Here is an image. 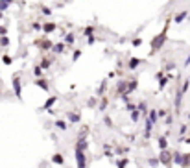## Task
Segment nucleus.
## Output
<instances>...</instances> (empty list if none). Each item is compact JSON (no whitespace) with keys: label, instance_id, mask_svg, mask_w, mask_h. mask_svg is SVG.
Here are the masks:
<instances>
[{"label":"nucleus","instance_id":"obj_24","mask_svg":"<svg viewBox=\"0 0 190 168\" xmlns=\"http://www.w3.org/2000/svg\"><path fill=\"white\" fill-rule=\"evenodd\" d=\"M50 65H52V61H50V59H43V61H41V65H39V68L43 70V68H48Z\"/></svg>","mask_w":190,"mask_h":168},{"label":"nucleus","instance_id":"obj_42","mask_svg":"<svg viewBox=\"0 0 190 168\" xmlns=\"http://www.w3.org/2000/svg\"><path fill=\"white\" fill-rule=\"evenodd\" d=\"M159 164V159H150V166H157Z\"/></svg>","mask_w":190,"mask_h":168},{"label":"nucleus","instance_id":"obj_20","mask_svg":"<svg viewBox=\"0 0 190 168\" xmlns=\"http://www.w3.org/2000/svg\"><path fill=\"white\" fill-rule=\"evenodd\" d=\"M151 129H153V124L146 120V129H144V137H146V139H148V137L151 135Z\"/></svg>","mask_w":190,"mask_h":168},{"label":"nucleus","instance_id":"obj_41","mask_svg":"<svg viewBox=\"0 0 190 168\" xmlns=\"http://www.w3.org/2000/svg\"><path fill=\"white\" fill-rule=\"evenodd\" d=\"M174 122V115H166V124H172Z\"/></svg>","mask_w":190,"mask_h":168},{"label":"nucleus","instance_id":"obj_36","mask_svg":"<svg viewBox=\"0 0 190 168\" xmlns=\"http://www.w3.org/2000/svg\"><path fill=\"white\" fill-rule=\"evenodd\" d=\"M186 131H188V128H186V124H183L181 128H179V133H181V135H185Z\"/></svg>","mask_w":190,"mask_h":168},{"label":"nucleus","instance_id":"obj_27","mask_svg":"<svg viewBox=\"0 0 190 168\" xmlns=\"http://www.w3.org/2000/svg\"><path fill=\"white\" fill-rule=\"evenodd\" d=\"M8 45H9V39L6 35H2V37H0V46H8Z\"/></svg>","mask_w":190,"mask_h":168},{"label":"nucleus","instance_id":"obj_13","mask_svg":"<svg viewBox=\"0 0 190 168\" xmlns=\"http://www.w3.org/2000/svg\"><path fill=\"white\" fill-rule=\"evenodd\" d=\"M63 50H65V45H63V43L52 45V52H54V54H63Z\"/></svg>","mask_w":190,"mask_h":168},{"label":"nucleus","instance_id":"obj_7","mask_svg":"<svg viewBox=\"0 0 190 168\" xmlns=\"http://www.w3.org/2000/svg\"><path fill=\"white\" fill-rule=\"evenodd\" d=\"M148 122H151L153 126L157 124V109H150L148 111Z\"/></svg>","mask_w":190,"mask_h":168},{"label":"nucleus","instance_id":"obj_34","mask_svg":"<svg viewBox=\"0 0 190 168\" xmlns=\"http://www.w3.org/2000/svg\"><path fill=\"white\" fill-rule=\"evenodd\" d=\"M131 45H133V46H140V45H142V39H133Z\"/></svg>","mask_w":190,"mask_h":168},{"label":"nucleus","instance_id":"obj_31","mask_svg":"<svg viewBox=\"0 0 190 168\" xmlns=\"http://www.w3.org/2000/svg\"><path fill=\"white\" fill-rule=\"evenodd\" d=\"M33 74H35V78H41V76H43V70H41L39 67H35L33 68Z\"/></svg>","mask_w":190,"mask_h":168},{"label":"nucleus","instance_id":"obj_37","mask_svg":"<svg viewBox=\"0 0 190 168\" xmlns=\"http://www.w3.org/2000/svg\"><path fill=\"white\" fill-rule=\"evenodd\" d=\"M41 13H43V15H52V9L50 8H43V9H41Z\"/></svg>","mask_w":190,"mask_h":168},{"label":"nucleus","instance_id":"obj_18","mask_svg":"<svg viewBox=\"0 0 190 168\" xmlns=\"http://www.w3.org/2000/svg\"><path fill=\"white\" fill-rule=\"evenodd\" d=\"M125 87H128V81H118V85H116V89H118V93H120V94H124L125 93Z\"/></svg>","mask_w":190,"mask_h":168},{"label":"nucleus","instance_id":"obj_14","mask_svg":"<svg viewBox=\"0 0 190 168\" xmlns=\"http://www.w3.org/2000/svg\"><path fill=\"white\" fill-rule=\"evenodd\" d=\"M35 45L41 46L43 50H46V48H52V43H50V41H35Z\"/></svg>","mask_w":190,"mask_h":168},{"label":"nucleus","instance_id":"obj_28","mask_svg":"<svg viewBox=\"0 0 190 168\" xmlns=\"http://www.w3.org/2000/svg\"><path fill=\"white\" fill-rule=\"evenodd\" d=\"M105 107H107V98H102V102H100V107H98V109H100V111H103Z\"/></svg>","mask_w":190,"mask_h":168},{"label":"nucleus","instance_id":"obj_32","mask_svg":"<svg viewBox=\"0 0 190 168\" xmlns=\"http://www.w3.org/2000/svg\"><path fill=\"white\" fill-rule=\"evenodd\" d=\"M175 68V61H172V63H166V68L164 70H174Z\"/></svg>","mask_w":190,"mask_h":168},{"label":"nucleus","instance_id":"obj_23","mask_svg":"<svg viewBox=\"0 0 190 168\" xmlns=\"http://www.w3.org/2000/svg\"><path fill=\"white\" fill-rule=\"evenodd\" d=\"M54 124H55V128H59V129H63V131L67 129V122H65V120H55Z\"/></svg>","mask_w":190,"mask_h":168},{"label":"nucleus","instance_id":"obj_47","mask_svg":"<svg viewBox=\"0 0 190 168\" xmlns=\"http://www.w3.org/2000/svg\"><path fill=\"white\" fill-rule=\"evenodd\" d=\"M185 142H186V144H190V139H186V141H185Z\"/></svg>","mask_w":190,"mask_h":168},{"label":"nucleus","instance_id":"obj_38","mask_svg":"<svg viewBox=\"0 0 190 168\" xmlns=\"http://www.w3.org/2000/svg\"><path fill=\"white\" fill-rule=\"evenodd\" d=\"M8 8H9V6H8V4H4V2H0V13H2V11H8Z\"/></svg>","mask_w":190,"mask_h":168},{"label":"nucleus","instance_id":"obj_39","mask_svg":"<svg viewBox=\"0 0 190 168\" xmlns=\"http://www.w3.org/2000/svg\"><path fill=\"white\" fill-rule=\"evenodd\" d=\"M32 28H33V30H43V24H39V22H33V24H32Z\"/></svg>","mask_w":190,"mask_h":168},{"label":"nucleus","instance_id":"obj_25","mask_svg":"<svg viewBox=\"0 0 190 168\" xmlns=\"http://www.w3.org/2000/svg\"><path fill=\"white\" fill-rule=\"evenodd\" d=\"M138 118H140V113H138V109H133V111H131V120H133V122H137Z\"/></svg>","mask_w":190,"mask_h":168},{"label":"nucleus","instance_id":"obj_8","mask_svg":"<svg viewBox=\"0 0 190 168\" xmlns=\"http://www.w3.org/2000/svg\"><path fill=\"white\" fill-rule=\"evenodd\" d=\"M35 85L41 87L43 90H46V93L50 90V87H48V81H46V80H43V78H37V80H35Z\"/></svg>","mask_w":190,"mask_h":168},{"label":"nucleus","instance_id":"obj_40","mask_svg":"<svg viewBox=\"0 0 190 168\" xmlns=\"http://www.w3.org/2000/svg\"><path fill=\"white\" fill-rule=\"evenodd\" d=\"M166 115H168V111H164V109L157 111V118H159V116H166Z\"/></svg>","mask_w":190,"mask_h":168},{"label":"nucleus","instance_id":"obj_4","mask_svg":"<svg viewBox=\"0 0 190 168\" xmlns=\"http://www.w3.org/2000/svg\"><path fill=\"white\" fill-rule=\"evenodd\" d=\"M170 161H172V153L168 151V150H161V153H159V163L170 164Z\"/></svg>","mask_w":190,"mask_h":168},{"label":"nucleus","instance_id":"obj_33","mask_svg":"<svg viewBox=\"0 0 190 168\" xmlns=\"http://www.w3.org/2000/svg\"><path fill=\"white\" fill-rule=\"evenodd\" d=\"M105 87H107V81H103V83H102V85H100V89H98V90H96V93H98V94H102V93H103V90H105Z\"/></svg>","mask_w":190,"mask_h":168},{"label":"nucleus","instance_id":"obj_44","mask_svg":"<svg viewBox=\"0 0 190 168\" xmlns=\"http://www.w3.org/2000/svg\"><path fill=\"white\" fill-rule=\"evenodd\" d=\"M0 2H4V4H8V6H11V4H13V0H0Z\"/></svg>","mask_w":190,"mask_h":168},{"label":"nucleus","instance_id":"obj_29","mask_svg":"<svg viewBox=\"0 0 190 168\" xmlns=\"http://www.w3.org/2000/svg\"><path fill=\"white\" fill-rule=\"evenodd\" d=\"M125 164H128V157H124L118 161V168H125Z\"/></svg>","mask_w":190,"mask_h":168},{"label":"nucleus","instance_id":"obj_15","mask_svg":"<svg viewBox=\"0 0 190 168\" xmlns=\"http://www.w3.org/2000/svg\"><path fill=\"white\" fill-rule=\"evenodd\" d=\"M55 102H57V98H55V96H52V98H48V100L44 102V106H43V109H50V107L54 106Z\"/></svg>","mask_w":190,"mask_h":168},{"label":"nucleus","instance_id":"obj_43","mask_svg":"<svg viewBox=\"0 0 190 168\" xmlns=\"http://www.w3.org/2000/svg\"><path fill=\"white\" fill-rule=\"evenodd\" d=\"M94 41H96V37H94V35H90V37L87 39V43H89V45H92V43H94Z\"/></svg>","mask_w":190,"mask_h":168},{"label":"nucleus","instance_id":"obj_19","mask_svg":"<svg viewBox=\"0 0 190 168\" xmlns=\"http://www.w3.org/2000/svg\"><path fill=\"white\" fill-rule=\"evenodd\" d=\"M174 163H175V164H183V153L174 151Z\"/></svg>","mask_w":190,"mask_h":168},{"label":"nucleus","instance_id":"obj_26","mask_svg":"<svg viewBox=\"0 0 190 168\" xmlns=\"http://www.w3.org/2000/svg\"><path fill=\"white\" fill-rule=\"evenodd\" d=\"M92 32H94V26H87L85 30H83V33H85L87 37H90V35H92Z\"/></svg>","mask_w":190,"mask_h":168},{"label":"nucleus","instance_id":"obj_21","mask_svg":"<svg viewBox=\"0 0 190 168\" xmlns=\"http://www.w3.org/2000/svg\"><path fill=\"white\" fill-rule=\"evenodd\" d=\"M67 118L70 122H80V115L78 113H67Z\"/></svg>","mask_w":190,"mask_h":168},{"label":"nucleus","instance_id":"obj_3","mask_svg":"<svg viewBox=\"0 0 190 168\" xmlns=\"http://www.w3.org/2000/svg\"><path fill=\"white\" fill-rule=\"evenodd\" d=\"M13 90H15V96L17 98L22 96V83H20V76L19 74L13 78Z\"/></svg>","mask_w":190,"mask_h":168},{"label":"nucleus","instance_id":"obj_10","mask_svg":"<svg viewBox=\"0 0 190 168\" xmlns=\"http://www.w3.org/2000/svg\"><path fill=\"white\" fill-rule=\"evenodd\" d=\"M57 30V26H55L54 22H46V24H43V32L44 33H52V32H55Z\"/></svg>","mask_w":190,"mask_h":168},{"label":"nucleus","instance_id":"obj_46","mask_svg":"<svg viewBox=\"0 0 190 168\" xmlns=\"http://www.w3.org/2000/svg\"><path fill=\"white\" fill-rule=\"evenodd\" d=\"M0 35H6V28H0Z\"/></svg>","mask_w":190,"mask_h":168},{"label":"nucleus","instance_id":"obj_17","mask_svg":"<svg viewBox=\"0 0 190 168\" xmlns=\"http://www.w3.org/2000/svg\"><path fill=\"white\" fill-rule=\"evenodd\" d=\"M159 148L161 150H168V139L166 137H159Z\"/></svg>","mask_w":190,"mask_h":168},{"label":"nucleus","instance_id":"obj_1","mask_svg":"<svg viewBox=\"0 0 190 168\" xmlns=\"http://www.w3.org/2000/svg\"><path fill=\"white\" fill-rule=\"evenodd\" d=\"M168 26H170V20H166V24H164V30L159 33V35L153 37L151 41V54H155V50H159L161 46H163L166 43V35H168Z\"/></svg>","mask_w":190,"mask_h":168},{"label":"nucleus","instance_id":"obj_11","mask_svg":"<svg viewBox=\"0 0 190 168\" xmlns=\"http://www.w3.org/2000/svg\"><path fill=\"white\" fill-rule=\"evenodd\" d=\"M148 111H150V109H148V103L146 102H140L138 103V113L142 116H148Z\"/></svg>","mask_w":190,"mask_h":168},{"label":"nucleus","instance_id":"obj_6","mask_svg":"<svg viewBox=\"0 0 190 168\" xmlns=\"http://www.w3.org/2000/svg\"><path fill=\"white\" fill-rule=\"evenodd\" d=\"M128 83H129V85L125 87V93H124L125 96H129V94L133 93V90L137 89V85H138V81H137V80H131V81H128ZM120 96H122V94H120Z\"/></svg>","mask_w":190,"mask_h":168},{"label":"nucleus","instance_id":"obj_35","mask_svg":"<svg viewBox=\"0 0 190 168\" xmlns=\"http://www.w3.org/2000/svg\"><path fill=\"white\" fill-rule=\"evenodd\" d=\"M2 61L6 63V65H11V61H13V59L9 57V55H4V57H2Z\"/></svg>","mask_w":190,"mask_h":168},{"label":"nucleus","instance_id":"obj_9","mask_svg":"<svg viewBox=\"0 0 190 168\" xmlns=\"http://www.w3.org/2000/svg\"><path fill=\"white\" fill-rule=\"evenodd\" d=\"M186 17H188V11H186V9H183L181 13H177V15H175V19H174V20H175V24H181Z\"/></svg>","mask_w":190,"mask_h":168},{"label":"nucleus","instance_id":"obj_45","mask_svg":"<svg viewBox=\"0 0 190 168\" xmlns=\"http://www.w3.org/2000/svg\"><path fill=\"white\" fill-rule=\"evenodd\" d=\"M188 65H190V54H188V57L185 59V67H188Z\"/></svg>","mask_w":190,"mask_h":168},{"label":"nucleus","instance_id":"obj_5","mask_svg":"<svg viewBox=\"0 0 190 168\" xmlns=\"http://www.w3.org/2000/svg\"><path fill=\"white\" fill-rule=\"evenodd\" d=\"M138 65H142V59H137V57H131L128 61V70H135Z\"/></svg>","mask_w":190,"mask_h":168},{"label":"nucleus","instance_id":"obj_30","mask_svg":"<svg viewBox=\"0 0 190 168\" xmlns=\"http://www.w3.org/2000/svg\"><path fill=\"white\" fill-rule=\"evenodd\" d=\"M81 57V50H76L74 54H72V61H78Z\"/></svg>","mask_w":190,"mask_h":168},{"label":"nucleus","instance_id":"obj_22","mask_svg":"<svg viewBox=\"0 0 190 168\" xmlns=\"http://www.w3.org/2000/svg\"><path fill=\"white\" fill-rule=\"evenodd\" d=\"M52 161H54V163H57V164H63V163H65V159H63L61 153H55V155L52 157Z\"/></svg>","mask_w":190,"mask_h":168},{"label":"nucleus","instance_id":"obj_12","mask_svg":"<svg viewBox=\"0 0 190 168\" xmlns=\"http://www.w3.org/2000/svg\"><path fill=\"white\" fill-rule=\"evenodd\" d=\"M172 80V74H168V76H164V78H161V83H159V90H163L166 85H168V81Z\"/></svg>","mask_w":190,"mask_h":168},{"label":"nucleus","instance_id":"obj_2","mask_svg":"<svg viewBox=\"0 0 190 168\" xmlns=\"http://www.w3.org/2000/svg\"><path fill=\"white\" fill-rule=\"evenodd\" d=\"M76 164L78 168H87V157H85V151L76 148Z\"/></svg>","mask_w":190,"mask_h":168},{"label":"nucleus","instance_id":"obj_16","mask_svg":"<svg viewBox=\"0 0 190 168\" xmlns=\"http://www.w3.org/2000/svg\"><path fill=\"white\" fill-rule=\"evenodd\" d=\"M63 41H65V45H74L76 37H74V33H67V35L63 37Z\"/></svg>","mask_w":190,"mask_h":168},{"label":"nucleus","instance_id":"obj_48","mask_svg":"<svg viewBox=\"0 0 190 168\" xmlns=\"http://www.w3.org/2000/svg\"><path fill=\"white\" fill-rule=\"evenodd\" d=\"M188 120H190V113H188Z\"/></svg>","mask_w":190,"mask_h":168}]
</instances>
